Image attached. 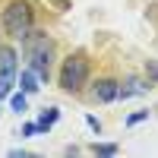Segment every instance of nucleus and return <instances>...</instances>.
I'll return each instance as SVG.
<instances>
[{"mask_svg": "<svg viewBox=\"0 0 158 158\" xmlns=\"http://www.w3.org/2000/svg\"><path fill=\"white\" fill-rule=\"evenodd\" d=\"M92 152H95V155H117V146H114V142H95Z\"/></svg>", "mask_w": 158, "mask_h": 158, "instance_id": "9d476101", "label": "nucleus"}, {"mask_svg": "<svg viewBox=\"0 0 158 158\" xmlns=\"http://www.w3.org/2000/svg\"><path fill=\"white\" fill-rule=\"evenodd\" d=\"M85 123H89V127H92V130H95V133H101V123H98V120H95V117H85Z\"/></svg>", "mask_w": 158, "mask_h": 158, "instance_id": "4468645a", "label": "nucleus"}, {"mask_svg": "<svg viewBox=\"0 0 158 158\" xmlns=\"http://www.w3.org/2000/svg\"><path fill=\"white\" fill-rule=\"evenodd\" d=\"M10 104H13V111H25V104H29V95L25 92H16V95H10Z\"/></svg>", "mask_w": 158, "mask_h": 158, "instance_id": "1a4fd4ad", "label": "nucleus"}, {"mask_svg": "<svg viewBox=\"0 0 158 158\" xmlns=\"http://www.w3.org/2000/svg\"><path fill=\"white\" fill-rule=\"evenodd\" d=\"M0 22H3V32L13 41H22L35 29V10L29 0H10L3 6V13H0Z\"/></svg>", "mask_w": 158, "mask_h": 158, "instance_id": "f257e3e1", "label": "nucleus"}, {"mask_svg": "<svg viewBox=\"0 0 158 158\" xmlns=\"http://www.w3.org/2000/svg\"><path fill=\"white\" fill-rule=\"evenodd\" d=\"M38 133V123H22V136H35Z\"/></svg>", "mask_w": 158, "mask_h": 158, "instance_id": "ddd939ff", "label": "nucleus"}, {"mask_svg": "<svg viewBox=\"0 0 158 158\" xmlns=\"http://www.w3.org/2000/svg\"><path fill=\"white\" fill-rule=\"evenodd\" d=\"M16 82H19V89L25 92V95H35V92L41 89V85H38V82H41V79L35 76V70H32V67H25V70H22V73L16 76Z\"/></svg>", "mask_w": 158, "mask_h": 158, "instance_id": "0eeeda50", "label": "nucleus"}, {"mask_svg": "<svg viewBox=\"0 0 158 158\" xmlns=\"http://www.w3.org/2000/svg\"><path fill=\"white\" fill-rule=\"evenodd\" d=\"M146 117H149V111H136V114H130V117H127V127H136V123L146 120Z\"/></svg>", "mask_w": 158, "mask_h": 158, "instance_id": "f8f14e48", "label": "nucleus"}, {"mask_svg": "<svg viewBox=\"0 0 158 158\" xmlns=\"http://www.w3.org/2000/svg\"><path fill=\"white\" fill-rule=\"evenodd\" d=\"M16 51L10 44H0V101L10 98L13 85H16V76H19V67H16Z\"/></svg>", "mask_w": 158, "mask_h": 158, "instance_id": "20e7f679", "label": "nucleus"}, {"mask_svg": "<svg viewBox=\"0 0 158 158\" xmlns=\"http://www.w3.org/2000/svg\"><path fill=\"white\" fill-rule=\"evenodd\" d=\"M146 76H149V85H152V82H158V63H155V60H149V63H146Z\"/></svg>", "mask_w": 158, "mask_h": 158, "instance_id": "9b49d317", "label": "nucleus"}, {"mask_svg": "<svg viewBox=\"0 0 158 158\" xmlns=\"http://www.w3.org/2000/svg\"><path fill=\"white\" fill-rule=\"evenodd\" d=\"M149 89H152L149 82H142V79H136V76H130L127 82H123L120 89H117V98H120V101H127V98H136V95H146Z\"/></svg>", "mask_w": 158, "mask_h": 158, "instance_id": "423d86ee", "label": "nucleus"}, {"mask_svg": "<svg viewBox=\"0 0 158 158\" xmlns=\"http://www.w3.org/2000/svg\"><path fill=\"white\" fill-rule=\"evenodd\" d=\"M22 41H25V51H29V67L35 70V76L41 82H48L51 79V60H54L51 38H44V32H29Z\"/></svg>", "mask_w": 158, "mask_h": 158, "instance_id": "f03ea898", "label": "nucleus"}, {"mask_svg": "<svg viewBox=\"0 0 158 158\" xmlns=\"http://www.w3.org/2000/svg\"><path fill=\"white\" fill-rule=\"evenodd\" d=\"M117 89H120V82L117 79H98L95 82V89H92V98L95 101H101V104H111V101H117Z\"/></svg>", "mask_w": 158, "mask_h": 158, "instance_id": "39448f33", "label": "nucleus"}, {"mask_svg": "<svg viewBox=\"0 0 158 158\" xmlns=\"http://www.w3.org/2000/svg\"><path fill=\"white\" fill-rule=\"evenodd\" d=\"M57 120H60V111H57V108H44V114L35 120V123H38V133H48Z\"/></svg>", "mask_w": 158, "mask_h": 158, "instance_id": "6e6552de", "label": "nucleus"}, {"mask_svg": "<svg viewBox=\"0 0 158 158\" xmlns=\"http://www.w3.org/2000/svg\"><path fill=\"white\" fill-rule=\"evenodd\" d=\"M57 82H60V89L67 92V95H76V92L89 82V57L79 54V51L70 54L67 60H63V67H60Z\"/></svg>", "mask_w": 158, "mask_h": 158, "instance_id": "7ed1b4c3", "label": "nucleus"}]
</instances>
